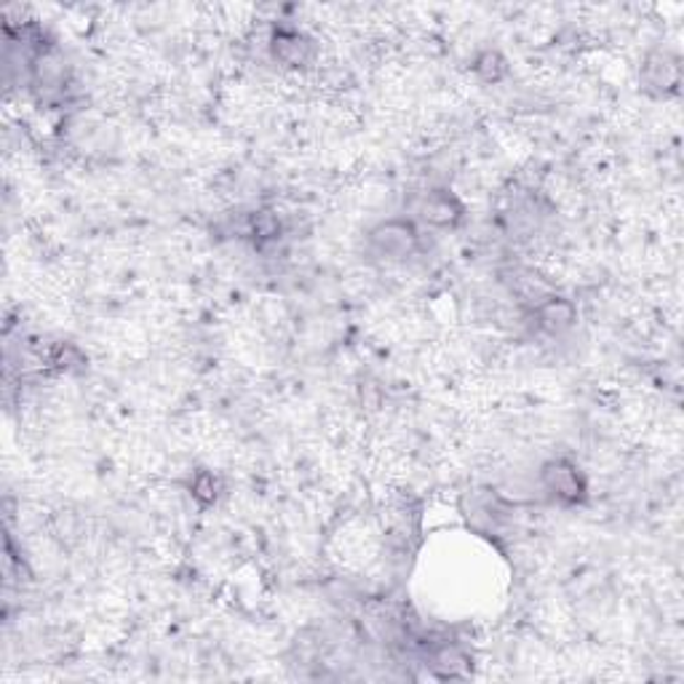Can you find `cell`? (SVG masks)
I'll list each match as a JSON object with an SVG mask.
<instances>
[{
  "instance_id": "cell-1",
  "label": "cell",
  "mask_w": 684,
  "mask_h": 684,
  "mask_svg": "<svg viewBox=\"0 0 684 684\" xmlns=\"http://www.w3.org/2000/svg\"><path fill=\"white\" fill-rule=\"evenodd\" d=\"M420 249V230L412 220L391 217L382 220L367 233V252L386 265H401L414 257Z\"/></svg>"
},
{
  "instance_id": "cell-2",
  "label": "cell",
  "mask_w": 684,
  "mask_h": 684,
  "mask_svg": "<svg viewBox=\"0 0 684 684\" xmlns=\"http://www.w3.org/2000/svg\"><path fill=\"white\" fill-rule=\"evenodd\" d=\"M540 487L551 497L554 503L565 505V508H575V505H583L588 497V478L580 471L578 463L567 457H554L548 463L540 465Z\"/></svg>"
},
{
  "instance_id": "cell-3",
  "label": "cell",
  "mask_w": 684,
  "mask_h": 684,
  "mask_svg": "<svg viewBox=\"0 0 684 684\" xmlns=\"http://www.w3.org/2000/svg\"><path fill=\"white\" fill-rule=\"evenodd\" d=\"M639 83L642 92L655 99H671L682 88V62L680 56L666 49H655L644 56L642 70H639Z\"/></svg>"
},
{
  "instance_id": "cell-4",
  "label": "cell",
  "mask_w": 684,
  "mask_h": 684,
  "mask_svg": "<svg viewBox=\"0 0 684 684\" xmlns=\"http://www.w3.org/2000/svg\"><path fill=\"white\" fill-rule=\"evenodd\" d=\"M267 46H271L273 60L284 67H305L316 56L313 38L305 35L299 28H292V24H276Z\"/></svg>"
},
{
  "instance_id": "cell-5",
  "label": "cell",
  "mask_w": 684,
  "mask_h": 684,
  "mask_svg": "<svg viewBox=\"0 0 684 684\" xmlns=\"http://www.w3.org/2000/svg\"><path fill=\"white\" fill-rule=\"evenodd\" d=\"M418 217L436 230H455L465 220L463 201L446 188H433L418 203Z\"/></svg>"
},
{
  "instance_id": "cell-6",
  "label": "cell",
  "mask_w": 684,
  "mask_h": 684,
  "mask_svg": "<svg viewBox=\"0 0 684 684\" xmlns=\"http://www.w3.org/2000/svg\"><path fill=\"white\" fill-rule=\"evenodd\" d=\"M533 322L543 335L561 337L578 324V308L572 299L561 297V294H546L540 303L533 305Z\"/></svg>"
},
{
  "instance_id": "cell-7",
  "label": "cell",
  "mask_w": 684,
  "mask_h": 684,
  "mask_svg": "<svg viewBox=\"0 0 684 684\" xmlns=\"http://www.w3.org/2000/svg\"><path fill=\"white\" fill-rule=\"evenodd\" d=\"M428 666L439 680H465V676H471L473 663L463 648L444 642L428 652Z\"/></svg>"
},
{
  "instance_id": "cell-8",
  "label": "cell",
  "mask_w": 684,
  "mask_h": 684,
  "mask_svg": "<svg viewBox=\"0 0 684 684\" xmlns=\"http://www.w3.org/2000/svg\"><path fill=\"white\" fill-rule=\"evenodd\" d=\"M49 364L56 369V372L73 375V372H83V369H86V356H83V350L78 348V345L56 343L54 348L49 350Z\"/></svg>"
},
{
  "instance_id": "cell-9",
  "label": "cell",
  "mask_w": 684,
  "mask_h": 684,
  "mask_svg": "<svg viewBox=\"0 0 684 684\" xmlns=\"http://www.w3.org/2000/svg\"><path fill=\"white\" fill-rule=\"evenodd\" d=\"M473 73H476V78L484 83H501L505 75H508V62H505L501 51L487 49L476 56V62H473Z\"/></svg>"
},
{
  "instance_id": "cell-10",
  "label": "cell",
  "mask_w": 684,
  "mask_h": 684,
  "mask_svg": "<svg viewBox=\"0 0 684 684\" xmlns=\"http://www.w3.org/2000/svg\"><path fill=\"white\" fill-rule=\"evenodd\" d=\"M220 492H222V484L212 471L201 469L193 478H190V497H193V501L201 505V508H209V505H214L217 497H220Z\"/></svg>"
}]
</instances>
